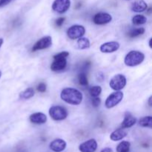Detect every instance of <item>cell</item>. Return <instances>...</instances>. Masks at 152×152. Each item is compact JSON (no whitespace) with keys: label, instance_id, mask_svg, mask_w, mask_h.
<instances>
[{"label":"cell","instance_id":"cell-14","mask_svg":"<svg viewBox=\"0 0 152 152\" xmlns=\"http://www.w3.org/2000/svg\"><path fill=\"white\" fill-rule=\"evenodd\" d=\"M29 120L34 124L41 125L47 122L48 118L47 116L45 114H43V113L37 112L31 114L29 117Z\"/></svg>","mask_w":152,"mask_h":152},{"label":"cell","instance_id":"cell-19","mask_svg":"<svg viewBox=\"0 0 152 152\" xmlns=\"http://www.w3.org/2000/svg\"><path fill=\"white\" fill-rule=\"evenodd\" d=\"M34 90L32 88H28L19 94V98L22 99H29L34 96Z\"/></svg>","mask_w":152,"mask_h":152},{"label":"cell","instance_id":"cell-33","mask_svg":"<svg viewBox=\"0 0 152 152\" xmlns=\"http://www.w3.org/2000/svg\"><path fill=\"white\" fill-rule=\"evenodd\" d=\"M151 40H152V39L150 38V39H149V48H152V46H151Z\"/></svg>","mask_w":152,"mask_h":152},{"label":"cell","instance_id":"cell-15","mask_svg":"<svg viewBox=\"0 0 152 152\" xmlns=\"http://www.w3.org/2000/svg\"><path fill=\"white\" fill-rule=\"evenodd\" d=\"M136 118L132 114L127 112L126 113V115H125L124 120H123V123H122L121 126L123 129H129V128H131L133 126H134L136 124Z\"/></svg>","mask_w":152,"mask_h":152},{"label":"cell","instance_id":"cell-22","mask_svg":"<svg viewBox=\"0 0 152 152\" xmlns=\"http://www.w3.org/2000/svg\"><path fill=\"white\" fill-rule=\"evenodd\" d=\"M131 143L128 141H123L117 146V152H129L130 150Z\"/></svg>","mask_w":152,"mask_h":152},{"label":"cell","instance_id":"cell-5","mask_svg":"<svg viewBox=\"0 0 152 152\" xmlns=\"http://www.w3.org/2000/svg\"><path fill=\"white\" fill-rule=\"evenodd\" d=\"M127 83L126 77L123 74H118L111 79L109 82V86L114 91H121L124 88Z\"/></svg>","mask_w":152,"mask_h":152},{"label":"cell","instance_id":"cell-30","mask_svg":"<svg viewBox=\"0 0 152 152\" xmlns=\"http://www.w3.org/2000/svg\"><path fill=\"white\" fill-rule=\"evenodd\" d=\"M100 152H114V151H113V149L111 148H108V147H107V148H102Z\"/></svg>","mask_w":152,"mask_h":152},{"label":"cell","instance_id":"cell-18","mask_svg":"<svg viewBox=\"0 0 152 152\" xmlns=\"http://www.w3.org/2000/svg\"><path fill=\"white\" fill-rule=\"evenodd\" d=\"M77 48L80 50H85V49H87L90 48L91 42L89 41V39L86 37H80L78 39L77 42Z\"/></svg>","mask_w":152,"mask_h":152},{"label":"cell","instance_id":"cell-6","mask_svg":"<svg viewBox=\"0 0 152 152\" xmlns=\"http://www.w3.org/2000/svg\"><path fill=\"white\" fill-rule=\"evenodd\" d=\"M123 93L120 91H115L107 97L105 105L107 108H112L118 105L123 99Z\"/></svg>","mask_w":152,"mask_h":152},{"label":"cell","instance_id":"cell-20","mask_svg":"<svg viewBox=\"0 0 152 152\" xmlns=\"http://www.w3.org/2000/svg\"><path fill=\"white\" fill-rule=\"evenodd\" d=\"M139 125L144 128H151L152 127V117L151 116H146L139 120Z\"/></svg>","mask_w":152,"mask_h":152},{"label":"cell","instance_id":"cell-31","mask_svg":"<svg viewBox=\"0 0 152 152\" xmlns=\"http://www.w3.org/2000/svg\"><path fill=\"white\" fill-rule=\"evenodd\" d=\"M151 100H152V96H150V97L148 98V105H149L150 107H151V105H152Z\"/></svg>","mask_w":152,"mask_h":152},{"label":"cell","instance_id":"cell-11","mask_svg":"<svg viewBox=\"0 0 152 152\" xmlns=\"http://www.w3.org/2000/svg\"><path fill=\"white\" fill-rule=\"evenodd\" d=\"M97 148V142L94 139H90L83 142L79 146L81 152H95Z\"/></svg>","mask_w":152,"mask_h":152},{"label":"cell","instance_id":"cell-24","mask_svg":"<svg viewBox=\"0 0 152 152\" xmlns=\"http://www.w3.org/2000/svg\"><path fill=\"white\" fill-rule=\"evenodd\" d=\"M144 33H145V28H136V29L132 30L129 33V37H131V38H134V37H137L142 35Z\"/></svg>","mask_w":152,"mask_h":152},{"label":"cell","instance_id":"cell-1","mask_svg":"<svg viewBox=\"0 0 152 152\" xmlns=\"http://www.w3.org/2000/svg\"><path fill=\"white\" fill-rule=\"evenodd\" d=\"M60 97L66 103L78 105L83 101V94L81 91L73 88H65L61 91Z\"/></svg>","mask_w":152,"mask_h":152},{"label":"cell","instance_id":"cell-25","mask_svg":"<svg viewBox=\"0 0 152 152\" xmlns=\"http://www.w3.org/2000/svg\"><path fill=\"white\" fill-rule=\"evenodd\" d=\"M79 83L81 86H87L88 84V80L87 75H86V73L82 72L79 74L78 77Z\"/></svg>","mask_w":152,"mask_h":152},{"label":"cell","instance_id":"cell-4","mask_svg":"<svg viewBox=\"0 0 152 152\" xmlns=\"http://www.w3.org/2000/svg\"><path fill=\"white\" fill-rule=\"evenodd\" d=\"M48 112L50 117L56 121L65 120L68 114V111L64 107L59 106V105H54V106L50 107Z\"/></svg>","mask_w":152,"mask_h":152},{"label":"cell","instance_id":"cell-26","mask_svg":"<svg viewBox=\"0 0 152 152\" xmlns=\"http://www.w3.org/2000/svg\"><path fill=\"white\" fill-rule=\"evenodd\" d=\"M46 88H47V86H46V84L44 83H41L38 85L37 86V91L39 92H41V93H43V92L46 91Z\"/></svg>","mask_w":152,"mask_h":152},{"label":"cell","instance_id":"cell-27","mask_svg":"<svg viewBox=\"0 0 152 152\" xmlns=\"http://www.w3.org/2000/svg\"><path fill=\"white\" fill-rule=\"evenodd\" d=\"M92 98H93V99H92L91 100V103L92 105H93V106L94 107L99 106L101 103L100 98H99V96H97V97H92Z\"/></svg>","mask_w":152,"mask_h":152},{"label":"cell","instance_id":"cell-16","mask_svg":"<svg viewBox=\"0 0 152 152\" xmlns=\"http://www.w3.org/2000/svg\"><path fill=\"white\" fill-rule=\"evenodd\" d=\"M147 8H148V4L144 0H137L132 5V11L136 13H142L147 10Z\"/></svg>","mask_w":152,"mask_h":152},{"label":"cell","instance_id":"cell-12","mask_svg":"<svg viewBox=\"0 0 152 152\" xmlns=\"http://www.w3.org/2000/svg\"><path fill=\"white\" fill-rule=\"evenodd\" d=\"M120 47V45L118 42H108L103 43L101 45L99 50L102 53H114V52L117 51Z\"/></svg>","mask_w":152,"mask_h":152},{"label":"cell","instance_id":"cell-8","mask_svg":"<svg viewBox=\"0 0 152 152\" xmlns=\"http://www.w3.org/2000/svg\"><path fill=\"white\" fill-rule=\"evenodd\" d=\"M71 7V0H54L52 4L53 11L58 13H65Z\"/></svg>","mask_w":152,"mask_h":152},{"label":"cell","instance_id":"cell-32","mask_svg":"<svg viewBox=\"0 0 152 152\" xmlns=\"http://www.w3.org/2000/svg\"><path fill=\"white\" fill-rule=\"evenodd\" d=\"M3 43H4V39H3L2 38H0V48L1 47V45H3Z\"/></svg>","mask_w":152,"mask_h":152},{"label":"cell","instance_id":"cell-10","mask_svg":"<svg viewBox=\"0 0 152 152\" xmlns=\"http://www.w3.org/2000/svg\"><path fill=\"white\" fill-rule=\"evenodd\" d=\"M112 20V16L111 14L108 13H104V12H100L94 15L93 18L94 23L96 25H102L108 24L111 22Z\"/></svg>","mask_w":152,"mask_h":152},{"label":"cell","instance_id":"cell-23","mask_svg":"<svg viewBox=\"0 0 152 152\" xmlns=\"http://www.w3.org/2000/svg\"><path fill=\"white\" fill-rule=\"evenodd\" d=\"M102 93V88L99 86H95L89 89V94L92 97H97Z\"/></svg>","mask_w":152,"mask_h":152},{"label":"cell","instance_id":"cell-13","mask_svg":"<svg viewBox=\"0 0 152 152\" xmlns=\"http://www.w3.org/2000/svg\"><path fill=\"white\" fill-rule=\"evenodd\" d=\"M67 143L62 139H55L49 145V148L51 151L54 152H62L66 148Z\"/></svg>","mask_w":152,"mask_h":152},{"label":"cell","instance_id":"cell-29","mask_svg":"<svg viewBox=\"0 0 152 152\" xmlns=\"http://www.w3.org/2000/svg\"><path fill=\"white\" fill-rule=\"evenodd\" d=\"M12 0H0V7L6 6Z\"/></svg>","mask_w":152,"mask_h":152},{"label":"cell","instance_id":"cell-2","mask_svg":"<svg viewBox=\"0 0 152 152\" xmlns=\"http://www.w3.org/2000/svg\"><path fill=\"white\" fill-rule=\"evenodd\" d=\"M145 59V54L139 50H131L126 54L124 63L126 66L134 67L142 63Z\"/></svg>","mask_w":152,"mask_h":152},{"label":"cell","instance_id":"cell-28","mask_svg":"<svg viewBox=\"0 0 152 152\" xmlns=\"http://www.w3.org/2000/svg\"><path fill=\"white\" fill-rule=\"evenodd\" d=\"M65 18L64 17H59L56 20V25H57L58 27H60L63 25L64 22H65Z\"/></svg>","mask_w":152,"mask_h":152},{"label":"cell","instance_id":"cell-34","mask_svg":"<svg viewBox=\"0 0 152 152\" xmlns=\"http://www.w3.org/2000/svg\"><path fill=\"white\" fill-rule=\"evenodd\" d=\"M1 71H0V78H1Z\"/></svg>","mask_w":152,"mask_h":152},{"label":"cell","instance_id":"cell-21","mask_svg":"<svg viewBox=\"0 0 152 152\" xmlns=\"http://www.w3.org/2000/svg\"><path fill=\"white\" fill-rule=\"evenodd\" d=\"M147 22V18L145 17L144 15L137 14L135 15L133 18H132V22L134 25H143Z\"/></svg>","mask_w":152,"mask_h":152},{"label":"cell","instance_id":"cell-7","mask_svg":"<svg viewBox=\"0 0 152 152\" xmlns=\"http://www.w3.org/2000/svg\"><path fill=\"white\" fill-rule=\"evenodd\" d=\"M86 34V28L80 25H74L67 30V36L71 39H77L83 37Z\"/></svg>","mask_w":152,"mask_h":152},{"label":"cell","instance_id":"cell-3","mask_svg":"<svg viewBox=\"0 0 152 152\" xmlns=\"http://www.w3.org/2000/svg\"><path fill=\"white\" fill-rule=\"evenodd\" d=\"M69 56L68 51H62L53 56V61L50 65L52 71H60L65 69L67 66V57Z\"/></svg>","mask_w":152,"mask_h":152},{"label":"cell","instance_id":"cell-9","mask_svg":"<svg viewBox=\"0 0 152 152\" xmlns=\"http://www.w3.org/2000/svg\"><path fill=\"white\" fill-rule=\"evenodd\" d=\"M52 45V37L50 36L42 37L34 44L32 48V51L35 52L37 50H44V49L48 48Z\"/></svg>","mask_w":152,"mask_h":152},{"label":"cell","instance_id":"cell-17","mask_svg":"<svg viewBox=\"0 0 152 152\" xmlns=\"http://www.w3.org/2000/svg\"><path fill=\"white\" fill-rule=\"evenodd\" d=\"M127 136V132L124 129H119L114 131L110 135V139L112 141L117 142V141L121 140L123 138Z\"/></svg>","mask_w":152,"mask_h":152}]
</instances>
